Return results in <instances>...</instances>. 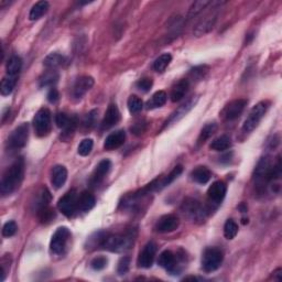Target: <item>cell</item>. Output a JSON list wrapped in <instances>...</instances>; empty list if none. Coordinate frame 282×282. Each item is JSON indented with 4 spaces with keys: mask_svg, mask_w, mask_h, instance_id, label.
I'll return each instance as SVG.
<instances>
[{
    "mask_svg": "<svg viewBox=\"0 0 282 282\" xmlns=\"http://www.w3.org/2000/svg\"><path fill=\"white\" fill-rule=\"evenodd\" d=\"M92 245L94 247L99 246L113 252H123L130 249L133 244V235L131 233L126 234H107L98 233L96 238H92Z\"/></svg>",
    "mask_w": 282,
    "mask_h": 282,
    "instance_id": "obj_1",
    "label": "cell"
},
{
    "mask_svg": "<svg viewBox=\"0 0 282 282\" xmlns=\"http://www.w3.org/2000/svg\"><path fill=\"white\" fill-rule=\"evenodd\" d=\"M25 177V160L18 158L3 173L1 183H0V192L2 195H10L20 188Z\"/></svg>",
    "mask_w": 282,
    "mask_h": 282,
    "instance_id": "obj_2",
    "label": "cell"
},
{
    "mask_svg": "<svg viewBox=\"0 0 282 282\" xmlns=\"http://www.w3.org/2000/svg\"><path fill=\"white\" fill-rule=\"evenodd\" d=\"M281 175V163L278 158L277 163L272 164L270 158H262L259 161L256 169L253 179H255V184L258 188H265L266 186L271 181L279 179Z\"/></svg>",
    "mask_w": 282,
    "mask_h": 282,
    "instance_id": "obj_3",
    "label": "cell"
},
{
    "mask_svg": "<svg viewBox=\"0 0 282 282\" xmlns=\"http://www.w3.org/2000/svg\"><path fill=\"white\" fill-rule=\"evenodd\" d=\"M224 3V1H212L209 4V7L206 8L207 11L205 12V15L198 20L195 28H194L193 33L195 34V36L205 35L206 33H209L210 31H212L217 21L219 9Z\"/></svg>",
    "mask_w": 282,
    "mask_h": 282,
    "instance_id": "obj_4",
    "label": "cell"
},
{
    "mask_svg": "<svg viewBox=\"0 0 282 282\" xmlns=\"http://www.w3.org/2000/svg\"><path fill=\"white\" fill-rule=\"evenodd\" d=\"M268 107H269V105H268L267 101H260V103L253 106L243 125V130L248 133L251 132L253 129H256L259 123L261 122V119L266 115Z\"/></svg>",
    "mask_w": 282,
    "mask_h": 282,
    "instance_id": "obj_5",
    "label": "cell"
},
{
    "mask_svg": "<svg viewBox=\"0 0 282 282\" xmlns=\"http://www.w3.org/2000/svg\"><path fill=\"white\" fill-rule=\"evenodd\" d=\"M223 252L216 247L205 249L202 257V267L205 272H213L219 269L223 262Z\"/></svg>",
    "mask_w": 282,
    "mask_h": 282,
    "instance_id": "obj_6",
    "label": "cell"
},
{
    "mask_svg": "<svg viewBox=\"0 0 282 282\" xmlns=\"http://www.w3.org/2000/svg\"><path fill=\"white\" fill-rule=\"evenodd\" d=\"M71 238V232L67 227H59L53 234L50 242V249L54 255H61L65 251L68 240Z\"/></svg>",
    "mask_w": 282,
    "mask_h": 282,
    "instance_id": "obj_7",
    "label": "cell"
},
{
    "mask_svg": "<svg viewBox=\"0 0 282 282\" xmlns=\"http://www.w3.org/2000/svg\"><path fill=\"white\" fill-rule=\"evenodd\" d=\"M29 137V126L28 124H21L13 130L8 138V146L12 150H19L24 148Z\"/></svg>",
    "mask_w": 282,
    "mask_h": 282,
    "instance_id": "obj_8",
    "label": "cell"
},
{
    "mask_svg": "<svg viewBox=\"0 0 282 282\" xmlns=\"http://www.w3.org/2000/svg\"><path fill=\"white\" fill-rule=\"evenodd\" d=\"M34 131L39 137L49 135L51 129V113L48 108H41L33 118Z\"/></svg>",
    "mask_w": 282,
    "mask_h": 282,
    "instance_id": "obj_9",
    "label": "cell"
},
{
    "mask_svg": "<svg viewBox=\"0 0 282 282\" xmlns=\"http://www.w3.org/2000/svg\"><path fill=\"white\" fill-rule=\"evenodd\" d=\"M77 194L72 189L60 198L58 202V209L64 216L72 217L77 210Z\"/></svg>",
    "mask_w": 282,
    "mask_h": 282,
    "instance_id": "obj_10",
    "label": "cell"
},
{
    "mask_svg": "<svg viewBox=\"0 0 282 282\" xmlns=\"http://www.w3.org/2000/svg\"><path fill=\"white\" fill-rule=\"evenodd\" d=\"M158 263L166 271H169L171 275H179V272L181 271L178 261V255H174L171 251H164L161 252Z\"/></svg>",
    "mask_w": 282,
    "mask_h": 282,
    "instance_id": "obj_11",
    "label": "cell"
},
{
    "mask_svg": "<svg viewBox=\"0 0 282 282\" xmlns=\"http://www.w3.org/2000/svg\"><path fill=\"white\" fill-rule=\"evenodd\" d=\"M180 226V220L175 215L169 214L164 215L162 217H160L159 220L157 221V224L155 226L156 230L158 233L161 234H166V233H172L174 230H177Z\"/></svg>",
    "mask_w": 282,
    "mask_h": 282,
    "instance_id": "obj_12",
    "label": "cell"
},
{
    "mask_svg": "<svg viewBox=\"0 0 282 282\" xmlns=\"http://www.w3.org/2000/svg\"><path fill=\"white\" fill-rule=\"evenodd\" d=\"M156 252H157V245L155 243H148L145 248L142 249V251L140 252L139 257H138V267L145 268H151L154 265L155 258H156Z\"/></svg>",
    "mask_w": 282,
    "mask_h": 282,
    "instance_id": "obj_13",
    "label": "cell"
},
{
    "mask_svg": "<svg viewBox=\"0 0 282 282\" xmlns=\"http://www.w3.org/2000/svg\"><path fill=\"white\" fill-rule=\"evenodd\" d=\"M247 105V100L246 99H235L233 101L226 106L223 110V117L226 120H235L237 119L240 115L243 114L245 107Z\"/></svg>",
    "mask_w": 282,
    "mask_h": 282,
    "instance_id": "obj_14",
    "label": "cell"
},
{
    "mask_svg": "<svg viewBox=\"0 0 282 282\" xmlns=\"http://www.w3.org/2000/svg\"><path fill=\"white\" fill-rule=\"evenodd\" d=\"M94 85V80L91 76H82L74 83L72 87V97L74 99H81Z\"/></svg>",
    "mask_w": 282,
    "mask_h": 282,
    "instance_id": "obj_15",
    "label": "cell"
},
{
    "mask_svg": "<svg viewBox=\"0 0 282 282\" xmlns=\"http://www.w3.org/2000/svg\"><path fill=\"white\" fill-rule=\"evenodd\" d=\"M55 122L59 128L63 129V136L64 137H71L72 133L75 130L77 126V119L75 116H67L66 114L60 113L55 117Z\"/></svg>",
    "mask_w": 282,
    "mask_h": 282,
    "instance_id": "obj_16",
    "label": "cell"
},
{
    "mask_svg": "<svg viewBox=\"0 0 282 282\" xmlns=\"http://www.w3.org/2000/svg\"><path fill=\"white\" fill-rule=\"evenodd\" d=\"M226 191H227V188H226V184L223 181L214 182L209 188V191H207V197H209V201L212 203V204L219 205L224 200V197L226 195Z\"/></svg>",
    "mask_w": 282,
    "mask_h": 282,
    "instance_id": "obj_17",
    "label": "cell"
},
{
    "mask_svg": "<svg viewBox=\"0 0 282 282\" xmlns=\"http://www.w3.org/2000/svg\"><path fill=\"white\" fill-rule=\"evenodd\" d=\"M197 100H198L197 97H192V98H189L187 103H184L183 105L180 106V107L175 110L172 115H171L170 118L166 120V123L164 125V128L169 127L170 125H173L175 123H178L180 119H182L189 112V110H191L194 106L196 105Z\"/></svg>",
    "mask_w": 282,
    "mask_h": 282,
    "instance_id": "obj_18",
    "label": "cell"
},
{
    "mask_svg": "<svg viewBox=\"0 0 282 282\" xmlns=\"http://www.w3.org/2000/svg\"><path fill=\"white\" fill-rule=\"evenodd\" d=\"M112 169V162L108 159L101 160L100 162L96 165L93 174H92L91 182L93 186H98L99 183L103 182V180L106 178V175Z\"/></svg>",
    "mask_w": 282,
    "mask_h": 282,
    "instance_id": "obj_19",
    "label": "cell"
},
{
    "mask_svg": "<svg viewBox=\"0 0 282 282\" xmlns=\"http://www.w3.org/2000/svg\"><path fill=\"white\" fill-rule=\"evenodd\" d=\"M182 210L184 214L188 215L189 217H192V219H200L204 216V209H203L202 205L200 204V202L193 200V198H188V200L184 201Z\"/></svg>",
    "mask_w": 282,
    "mask_h": 282,
    "instance_id": "obj_20",
    "label": "cell"
},
{
    "mask_svg": "<svg viewBox=\"0 0 282 282\" xmlns=\"http://www.w3.org/2000/svg\"><path fill=\"white\" fill-rule=\"evenodd\" d=\"M125 140H126V132H125L124 130H117L115 132H112L105 139V142H104L105 150L112 151L115 149H118V148H120L124 145Z\"/></svg>",
    "mask_w": 282,
    "mask_h": 282,
    "instance_id": "obj_21",
    "label": "cell"
},
{
    "mask_svg": "<svg viewBox=\"0 0 282 282\" xmlns=\"http://www.w3.org/2000/svg\"><path fill=\"white\" fill-rule=\"evenodd\" d=\"M119 120H120V113L117 105L110 104L107 110H106L103 122H101V127H103V129H109L114 127L115 125H117Z\"/></svg>",
    "mask_w": 282,
    "mask_h": 282,
    "instance_id": "obj_22",
    "label": "cell"
},
{
    "mask_svg": "<svg viewBox=\"0 0 282 282\" xmlns=\"http://www.w3.org/2000/svg\"><path fill=\"white\" fill-rule=\"evenodd\" d=\"M67 180V170L64 165H55L53 166L52 172H51V182L55 188H62Z\"/></svg>",
    "mask_w": 282,
    "mask_h": 282,
    "instance_id": "obj_23",
    "label": "cell"
},
{
    "mask_svg": "<svg viewBox=\"0 0 282 282\" xmlns=\"http://www.w3.org/2000/svg\"><path fill=\"white\" fill-rule=\"evenodd\" d=\"M188 87H189V82L188 80H181L179 81L177 84H175L172 87V91H171V100L173 101V103H177V101H180L181 99H183V97L187 95L188 91Z\"/></svg>",
    "mask_w": 282,
    "mask_h": 282,
    "instance_id": "obj_24",
    "label": "cell"
},
{
    "mask_svg": "<svg viewBox=\"0 0 282 282\" xmlns=\"http://www.w3.org/2000/svg\"><path fill=\"white\" fill-rule=\"evenodd\" d=\"M95 196L93 194L84 191L80 194L77 198V210L82 212H89L95 206Z\"/></svg>",
    "mask_w": 282,
    "mask_h": 282,
    "instance_id": "obj_25",
    "label": "cell"
},
{
    "mask_svg": "<svg viewBox=\"0 0 282 282\" xmlns=\"http://www.w3.org/2000/svg\"><path fill=\"white\" fill-rule=\"evenodd\" d=\"M66 58L60 53H51L44 59L43 64L48 70H57V68L65 65Z\"/></svg>",
    "mask_w": 282,
    "mask_h": 282,
    "instance_id": "obj_26",
    "label": "cell"
},
{
    "mask_svg": "<svg viewBox=\"0 0 282 282\" xmlns=\"http://www.w3.org/2000/svg\"><path fill=\"white\" fill-rule=\"evenodd\" d=\"M191 178L194 182L198 184H206L212 178V172L206 166H197L191 173Z\"/></svg>",
    "mask_w": 282,
    "mask_h": 282,
    "instance_id": "obj_27",
    "label": "cell"
},
{
    "mask_svg": "<svg viewBox=\"0 0 282 282\" xmlns=\"http://www.w3.org/2000/svg\"><path fill=\"white\" fill-rule=\"evenodd\" d=\"M50 3L48 1H39L36 2L33 7L31 8L29 13V19L31 21L39 20L40 18H42L45 13L49 11Z\"/></svg>",
    "mask_w": 282,
    "mask_h": 282,
    "instance_id": "obj_28",
    "label": "cell"
},
{
    "mask_svg": "<svg viewBox=\"0 0 282 282\" xmlns=\"http://www.w3.org/2000/svg\"><path fill=\"white\" fill-rule=\"evenodd\" d=\"M166 99H168V96H166L165 92L159 91L152 95L151 98L147 101L146 106L148 109H156L162 107V106L166 103Z\"/></svg>",
    "mask_w": 282,
    "mask_h": 282,
    "instance_id": "obj_29",
    "label": "cell"
},
{
    "mask_svg": "<svg viewBox=\"0 0 282 282\" xmlns=\"http://www.w3.org/2000/svg\"><path fill=\"white\" fill-rule=\"evenodd\" d=\"M21 67H22L21 58L18 57V55H13V57L9 59V61L7 62V66H6L7 75L18 76L21 71Z\"/></svg>",
    "mask_w": 282,
    "mask_h": 282,
    "instance_id": "obj_30",
    "label": "cell"
},
{
    "mask_svg": "<svg viewBox=\"0 0 282 282\" xmlns=\"http://www.w3.org/2000/svg\"><path fill=\"white\" fill-rule=\"evenodd\" d=\"M230 146H232L230 138L228 136L223 135L215 138V139L211 142L210 148L214 151H225L229 149Z\"/></svg>",
    "mask_w": 282,
    "mask_h": 282,
    "instance_id": "obj_31",
    "label": "cell"
},
{
    "mask_svg": "<svg viewBox=\"0 0 282 282\" xmlns=\"http://www.w3.org/2000/svg\"><path fill=\"white\" fill-rule=\"evenodd\" d=\"M17 81H18V76H11V75H7L6 77H3V80L1 82V86H0V92H1L2 96H7L10 95L15 87L17 85Z\"/></svg>",
    "mask_w": 282,
    "mask_h": 282,
    "instance_id": "obj_32",
    "label": "cell"
},
{
    "mask_svg": "<svg viewBox=\"0 0 282 282\" xmlns=\"http://www.w3.org/2000/svg\"><path fill=\"white\" fill-rule=\"evenodd\" d=\"M59 80V73L57 70H48L39 80L40 87L52 86Z\"/></svg>",
    "mask_w": 282,
    "mask_h": 282,
    "instance_id": "obj_33",
    "label": "cell"
},
{
    "mask_svg": "<svg viewBox=\"0 0 282 282\" xmlns=\"http://www.w3.org/2000/svg\"><path fill=\"white\" fill-rule=\"evenodd\" d=\"M172 61V57L169 53H164L156 60L154 63V70L158 73H163L165 68L169 66L170 62Z\"/></svg>",
    "mask_w": 282,
    "mask_h": 282,
    "instance_id": "obj_34",
    "label": "cell"
},
{
    "mask_svg": "<svg viewBox=\"0 0 282 282\" xmlns=\"http://www.w3.org/2000/svg\"><path fill=\"white\" fill-rule=\"evenodd\" d=\"M210 3H211V1H205V0H203V1L194 2L188 10V19L189 20V19H193V18L197 17L198 15H200V13H202L207 7H209Z\"/></svg>",
    "mask_w": 282,
    "mask_h": 282,
    "instance_id": "obj_35",
    "label": "cell"
},
{
    "mask_svg": "<svg viewBox=\"0 0 282 282\" xmlns=\"http://www.w3.org/2000/svg\"><path fill=\"white\" fill-rule=\"evenodd\" d=\"M50 202H51V194L49 192V189L47 188H41L39 195L36 196V200L34 203L36 206V211H39L44 206H49Z\"/></svg>",
    "mask_w": 282,
    "mask_h": 282,
    "instance_id": "obj_36",
    "label": "cell"
},
{
    "mask_svg": "<svg viewBox=\"0 0 282 282\" xmlns=\"http://www.w3.org/2000/svg\"><path fill=\"white\" fill-rule=\"evenodd\" d=\"M216 130H217V125L215 123L205 125L201 130L200 137H198V140H197L198 143H204L207 139H210V138L214 135Z\"/></svg>",
    "mask_w": 282,
    "mask_h": 282,
    "instance_id": "obj_37",
    "label": "cell"
},
{
    "mask_svg": "<svg viewBox=\"0 0 282 282\" xmlns=\"http://www.w3.org/2000/svg\"><path fill=\"white\" fill-rule=\"evenodd\" d=\"M127 105H128V109H129V112H130V114H138L139 112H141V109L143 108L142 100L136 95H132L129 97Z\"/></svg>",
    "mask_w": 282,
    "mask_h": 282,
    "instance_id": "obj_38",
    "label": "cell"
},
{
    "mask_svg": "<svg viewBox=\"0 0 282 282\" xmlns=\"http://www.w3.org/2000/svg\"><path fill=\"white\" fill-rule=\"evenodd\" d=\"M238 233V225L235 220L228 219L224 225V236L227 239H234Z\"/></svg>",
    "mask_w": 282,
    "mask_h": 282,
    "instance_id": "obj_39",
    "label": "cell"
},
{
    "mask_svg": "<svg viewBox=\"0 0 282 282\" xmlns=\"http://www.w3.org/2000/svg\"><path fill=\"white\" fill-rule=\"evenodd\" d=\"M38 217L41 223H50L55 217V213L50 206H44L38 211Z\"/></svg>",
    "mask_w": 282,
    "mask_h": 282,
    "instance_id": "obj_40",
    "label": "cell"
},
{
    "mask_svg": "<svg viewBox=\"0 0 282 282\" xmlns=\"http://www.w3.org/2000/svg\"><path fill=\"white\" fill-rule=\"evenodd\" d=\"M93 146H94L93 140L84 139L80 143V146H78V149H77L78 155L82 157H87L91 154L92 150H93Z\"/></svg>",
    "mask_w": 282,
    "mask_h": 282,
    "instance_id": "obj_41",
    "label": "cell"
},
{
    "mask_svg": "<svg viewBox=\"0 0 282 282\" xmlns=\"http://www.w3.org/2000/svg\"><path fill=\"white\" fill-rule=\"evenodd\" d=\"M209 72V66L206 65H201V66H196L194 67L189 72V76H191L192 80L195 81H200L202 78H204V76Z\"/></svg>",
    "mask_w": 282,
    "mask_h": 282,
    "instance_id": "obj_42",
    "label": "cell"
},
{
    "mask_svg": "<svg viewBox=\"0 0 282 282\" xmlns=\"http://www.w3.org/2000/svg\"><path fill=\"white\" fill-rule=\"evenodd\" d=\"M17 229L18 227H17L16 221H13V220L7 221L2 227V236L3 237H11V236H13L17 233Z\"/></svg>",
    "mask_w": 282,
    "mask_h": 282,
    "instance_id": "obj_43",
    "label": "cell"
},
{
    "mask_svg": "<svg viewBox=\"0 0 282 282\" xmlns=\"http://www.w3.org/2000/svg\"><path fill=\"white\" fill-rule=\"evenodd\" d=\"M152 85H154V82H152V80L149 77L141 78V80L137 82V89L143 92V93H147V92H149L151 90Z\"/></svg>",
    "mask_w": 282,
    "mask_h": 282,
    "instance_id": "obj_44",
    "label": "cell"
},
{
    "mask_svg": "<svg viewBox=\"0 0 282 282\" xmlns=\"http://www.w3.org/2000/svg\"><path fill=\"white\" fill-rule=\"evenodd\" d=\"M106 266H107V259L103 256L95 257L93 260L91 261V267L93 268L94 270H103Z\"/></svg>",
    "mask_w": 282,
    "mask_h": 282,
    "instance_id": "obj_45",
    "label": "cell"
},
{
    "mask_svg": "<svg viewBox=\"0 0 282 282\" xmlns=\"http://www.w3.org/2000/svg\"><path fill=\"white\" fill-rule=\"evenodd\" d=\"M129 266H130V258L129 257H124L120 259V261L118 263L117 271L119 275H125L129 270Z\"/></svg>",
    "mask_w": 282,
    "mask_h": 282,
    "instance_id": "obj_46",
    "label": "cell"
},
{
    "mask_svg": "<svg viewBox=\"0 0 282 282\" xmlns=\"http://www.w3.org/2000/svg\"><path fill=\"white\" fill-rule=\"evenodd\" d=\"M60 98V95H59V92L55 90V89H51L50 92L48 93V100L50 103H57Z\"/></svg>",
    "mask_w": 282,
    "mask_h": 282,
    "instance_id": "obj_47",
    "label": "cell"
},
{
    "mask_svg": "<svg viewBox=\"0 0 282 282\" xmlns=\"http://www.w3.org/2000/svg\"><path fill=\"white\" fill-rule=\"evenodd\" d=\"M145 126L146 124L143 123H136L135 126L131 127V130L133 133H136V135H140V133L145 131Z\"/></svg>",
    "mask_w": 282,
    "mask_h": 282,
    "instance_id": "obj_48",
    "label": "cell"
}]
</instances>
